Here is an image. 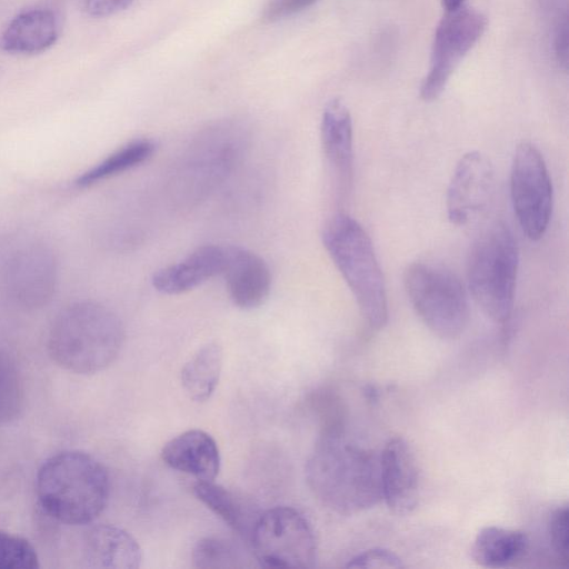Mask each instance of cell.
<instances>
[{
    "label": "cell",
    "instance_id": "cell-23",
    "mask_svg": "<svg viewBox=\"0 0 569 569\" xmlns=\"http://www.w3.org/2000/svg\"><path fill=\"white\" fill-rule=\"evenodd\" d=\"M157 150L150 138H137L121 146L76 179L79 188H89L148 161Z\"/></svg>",
    "mask_w": 569,
    "mask_h": 569
},
{
    "label": "cell",
    "instance_id": "cell-7",
    "mask_svg": "<svg viewBox=\"0 0 569 569\" xmlns=\"http://www.w3.org/2000/svg\"><path fill=\"white\" fill-rule=\"evenodd\" d=\"M405 289L421 321L436 336L456 339L469 318L467 295L460 279L449 269L413 262L403 276Z\"/></svg>",
    "mask_w": 569,
    "mask_h": 569
},
{
    "label": "cell",
    "instance_id": "cell-12",
    "mask_svg": "<svg viewBox=\"0 0 569 569\" xmlns=\"http://www.w3.org/2000/svg\"><path fill=\"white\" fill-rule=\"evenodd\" d=\"M493 167L479 151L465 153L457 162L447 189V213L452 224L463 226L482 211L492 194Z\"/></svg>",
    "mask_w": 569,
    "mask_h": 569
},
{
    "label": "cell",
    "instance_id": "cell-2",
    "mask_svg": "<svg viewBox=\"0 0 569 569\" xmlns=\"http://www.w3.org/2000/svg\"><path fill=\"white\" fill-rule=\"evenodd\" d=\"M126 332L121 319L109 307L79 300L63 308L48 335L51 358L66 370L92 375L118 358Z\"/></svg>",
    "mask_w": 569,
    "mask_h": 569
},
{
    "label": "cell",
    "instance_id": "cell-30",
    "mask_svg": "<svg viewBox=\"0 0 569 569\" xmlns=\"http://www.w3.org/2000/svg\"><path fill=\"white\" fill-rule=\"evenodd\" d=\"M133 0H86V8L91 16L109 17L128 8Z\"/></svg>",
    "mask_w": 569,
    "mask_h": 569
},
{
    "label": "cell",
    "instance_id": "cell-13",
    "mask_svg": "<svg viewBox=\"0 0 569 569\" xmlns=\"http://www.w3.org/2000/svg\"><path fill=\"white\" fill-rule=\"evenodd\" d=\"M379 461L382 500L395 515L411 513L419 500L420 473L410 445L402 437L389 439Z\"/></svg>",
    "mask_w": 569,
    "mask_h": 569
},
{
    "label": "cell",
    "instance_id": "cell-25",
    "mask_svg": "<svg viewBox=\"0 0 569 569\" xmlns=\"http://www.w3.org/2000/svg\"><path fill=\"white\" fill-rule=\"evenodd\" d=\"M193 566L197 568L240 567V553L229 541L206 537L200 539L192 551Z\"/></svg>",
    "mask_w": 569,
    "mask_h": 569
},
{
    "label": "cell",
    "instance_id": "cell-8",
    "mask_svg": "<svg viewBox=\"0 0 569 569\" xmlns=\"http://www.w3.org/2000/svg\"><path fill=\"white\" fill-rule=\"evenodd\" d=\"M254 557L266 568H313L317 540L299 510L278 506L260 512L249 538Z\"/></svg>",
    "mask_w": 569,
    "mask_h": 569
},
{
    "label": "cell",
    "instance_id": "cell-20",
    "mask_svg": "<svg viewBox=\"0 0 569 569\" xmlns=\"http://www.w3.org/2000/svg\"><path fill=\"white\" fill-rule=\"evenodd\" d=\"M193 495L231 529L246 539L260 515L253 503L238 493L212 481H198L193 485Z\"/></svg>",
    "mask_w": 569,
    "mask_h": 569
},
{
    "label": "cell",
    "instance_id": "cell-1",
    "mask_svg": "<svg viewBox=\"0 0 569 569\" xmlns=\"http://www.w3.org/2000/svg\"><path fill=\"white\" fill-rule=\"evenodd\" d=\"M306 480L313 496L340 515L382 500L379 456L348 440L343 430L321 432L306 463Z\"/></svg>",
    "mask_w": 569,
    "mask_h": 569
},
{
    "label": "cell",
    "instance_id": "cell-28",
    "mask_svg": "<svg viewBox=\"0 0 569 569\" xmlns=\"http://www.w3.org/2000/svg\"><path fill=\"white\" fill-rule=\"evenodd\" d=\"M347 568H403L400 557L383 548L366 550L349 560Z\"/></svg>",
    "mask_w": 569,
    "mask_h": 569
},
{
    "label": "cell",
    "instance_id": "cell-17",
    "mask_svg": "<svg viewBox=\"0 0 569 569\" xmlns=\"http://www.w3.org/2000/svg\"><path fill=\"white\" fill-rule=\"evenodd\" d=\"M81 558L89 568L136 569L141 565L142 550L124 529L99 523L84 531Z\"/></svg>",
    "mask_w": 569,
    "mask_h": 569
},
{
    "label": "cell",
    "instance_id": "cell-10",
    "mask_svg": "<svg viewBox=\"0 0 569 569\" xmlns=\"http://www.w3.org/2000/svg\"><path fill=\"white\" fill-rule=\"evenodd\" d=\"M515 214L530 240L540 239L552 213V183L540 151L530 142L517 146L510 174Z\"/></svg>",
    "mask_w": 569,
    "mask_h": 569
},
{
    "label": "cell",
    "instance_id": "cell-5",
    "mask_svg": "<svg viewBox=\"0 0 569 569\" xmlns=\"http://www.w3.org/2000/svg\"><path fill=\"white\" fill-rule=\"evenodd\" d=\"M321 239L367 323L382 329L388 322L385 279L366 230L352 217L336 213L323 224Z\"/></svg>",
    "mask_w": 569,
    "mask_h": 569
},
{
    "label": "cell",
    "instance_id": "cell-31",
    "mask_svg": "<svg viewBox=\"0 0 569 569\" xmlns=\"http://www.w3.org/2000/svg\"><path fill=\"white\" fill-rule=\"evenodd\" d=\"M465 0H441L442 7L446 11H452L463 6Z\"/></svg>",
    "mask_w": 569,
    "mask_h": 569
},
{
    "label": "cell",
    "instance_id": "cell-6",
    "mask_svg": "<svg viewBox=\"0 0 569 569\" xmlns=\"http://www.w3.org/2000/svg\"><path fill=\"white\" fill-rule=\"evenodd\" d=\"M518 261L515 237L501 221L487 227L471 246L468 286L476 303L495 322L505 323L511 317Z\"/></svg>",
    "mask_w": 569,
    "mask_h": 569
},
{
    "label": "cell",
    "instance_id": "cell-16",
    "mask_svg": "<svg viewBox=\"0 0 569 569\" xmlns=\"http://www.w3.org/2000/svg\"><path fill=\"white\" fill-rule=\"evenodd\" d=\"M224 258V246H200L183 259L157 270L152 274L151 284L154 290L163 295L186 293L221 276Z\"/></svg>",
    "mask_w": 569,
    "mask_h": 569
},
{
    "label": "cell",
    "instance_id": "cell-9",
    "mask_svg": "<svg viewBox=\"0 0 569 569\" xmlns=\"http://www.w3.org/2000/svg\"><path fill=\"white\" fill-rule=\"evenodd\" d=\"M487 23L486 16L475 9L462 6L447 11L435 31L430 67L420 87L422 100L439 98L456 68L482 37Z\"/></svg>",
    "mask_w": 569,
    "mask_h": 569
},
{
    "label": "cell",
    "instance_id": "cell-22",
    "mask_svg": "<svg viewBox=\"0 0 569 569\" xmlns=\"http://www.w3.org/2000/svg\"><path fill=\"white\" fill-rule=\"evenodd\" d=\"M222 362L221 346L208 342L183 365L180 380L192 401L204 402L211 398L220 380Z\"/></svg>",
    "mask_w": 569,
    "mask_h": 569
},
{
    "label": "cell",
    "instance_id": "cell-24",
    "mask_svg": "<svg viewBox=\"0 0 569 569\" xmlns=\"http://www.w3.org/2000/svg\"><path fill=\"white\" fill-rule=\"evenodd\" d=\"M24 403L19 369L11 355L0 350V423L17 419Z\"/></svg>",
    "mask_w": 569,
    "mask_h": 569
},
{
    "label": "cell",
    "instance_id": "cell-15",
    "mask_svg": "<svg viewBox=\"0 0 569 569\" xmlns=\"http://www.w3.org/2000/svg\"><path fill=\"white\" fill-rule=\"evenodd\" d=\"M226 258L221 276L232 303L252 310L266 302L272 277L268 263L256 252L240 246H224Z\"/></svg>",
    "mask_w": 569,
    "mask_h": 569
},
{
    "label": "cell",
    "instance_id": "cell-27",
    "mask_svg": "<svg viewBox=\"0 0 569 569\" xmlns=\"http://www.w3.org/2000/svg\"><path fill=\"white\" fill-rule=\"evenodd\" d=\"M568 520V507L561 506L551 512L547 525L548 540L552 552L565 566L569 558Z\"/></svg>",
    "mask_w": 569,
    "mask_h": 569
},
{
    "label": "cell",
    "instance_id": "cell-21",
    "mask_svg": "<svg viewBox=\"0 0 569 569\" xmlns=\"http://www.w3.org/2000/svg\"><path fill=\"white\" fill-rule=\"evenodd\" d=\"M528 547L529 539L522 531L488 526L475 537L470 556L481 567L505 568L520 560Z\"/></svg>",
    "mask_w": 569,
    "mask_h": 569
},
{
    "label": "cell",
    "instance_id": "cell-29",
    "mask_svg": "<svg viewBox=\"0 0 569 569\" xmlns=\"http://www.w3.org/2000/svg\"><path fill=\"white\" fill-rule=\"evenodd\" d=\"M319 0H268L266 3L261 19L264 23H273L292 17Z\"/></svg>",
    "mask_w": 569,
    "mask_h": 569
},
{
    "label": "cell",
    "instance_id": "cell-19",
    "mask_svg": "<svg viewBox=\"0 0 569 569\" xmlns=\"http://www.w3.org/2000/svg\"><path fill=\"white\" fill-rule=\"evenodd\" d=\"M60 33L54 11L37 8L16 16L0 36V47L11 54H36L52 47Z\"/></svg>",
    "mask_w": 569,
    "mask_h": 569
},
{
    "label": "cell",
    "instance_id": "cell-3",
    "mask_svg": "<svg viewBox=\"0 0 569 569\" xmlns=\"http://www.w3.org/2000/svg\"><path fill=\"white\" fill-rule=\"evenodd\" d=\"M36 491L43 511L70 526L91 523L104 510L110 478L104 466L79 450L58 452L40 467Z\"/></svg>",
    "mask_w": 569,
    "mask_h": 569
},
{
    "label": "cell",
    "instance_id": "cell-14",
    "mask_svg": "<svg viewBox=\"0 0 569 569\" xmlns=\"http://www.w3.org/2000/svg\"><path fill=\"white\" fill-rule=\"evenodd\" d=\"M320 141L335 192L342 199L352 182L353 138L349 109L339 98L331 99L323 108Z\"/></svg>",
    "mask_w": 569,
    "mask_h": 569
},
{
    "label": "cell",
    "instance_id": "cell-11",
    "mask_svg": "<svg viewBox=\"0 0 569 569\" xmlns=\"http://www.w3.org/2000/svg\"><path fill=\"white\" fill-rule=\"evenodd\" d=\"M58 270V259L50 246L26 244L12 253L3 267V291L19 308L40 309L54 296Z\"/></svg>",
    "mask_w": 569,
    "mask_h": 569
},
{
    "label": "cell",
    "instance_id": "cell-18",
    "mask_svg": "<svg viewBox=\"0 0 569 569\" xmlns=\"http://www.w3.org/2000/svg\"><path fill=\"white\" fill-rule=\"evenodd\" d=\"M160 455L169 468L192 476L198 481H212L220 470L218 445L200 429H190L170 439Z\"/></svg>",
    "mask_w": 569,
    "mask_h": 569
},
{
    "label": "cell",
    "instance_id": "cell-26",
    "mask_svg": "<svg viewBox=\"0 0 569 569\" xmlns=\"http://www.w3.org/2000/svg\"><path fill=\"white\" fill-rule=\"evenodd\" d=\"M39 558L23 537L0 530V569H36Z\"/></svg>",
    "mask_w": 569,
    "mask_h": 569
},
{
    "label": "cell",
    "instance_id": "cell-4",
    "mask_svg": "<svg viewBox=\"0 0 569 569\" xmlns=\"http://www.w3.org/2000/svg\"><path fill=\"white\" fill-rule=\"evenodd\" d=\"M250 143L248 124L238 119L217 121L193 137L171 179V193L181 206L208 198L237 169Z\"/></svg>",
    "mask_w": 569,
    "mask_h": 569
}]
</instances>
